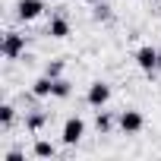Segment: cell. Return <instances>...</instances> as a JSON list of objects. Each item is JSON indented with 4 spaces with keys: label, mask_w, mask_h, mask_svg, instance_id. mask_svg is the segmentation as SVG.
Wrapping results in <instances>:
<instances>
[{
    "label": "cell",
    "mask_w": 161,
    "mask_h": 161,
    "mask_svg": "<svg viewBox=\"0 0 161 161\" xmlns=\"http://www.w3.org/2000/svg\"><path fill=\"white\" fill-rule=\"evenodd\" d=\"M69 95H73V82H69V79H63V76L54 79V95H51V98H60V101H63V98H69Z\"/></svg>",
    "instance_id": "10"
},
{
    "label": "cell",
    "mask_w": 161,
    "mask_h": 161,
    "mask_svg": "<svg viewBox=\"0 0 161 161\" xmlns=\"http://www.w3.org/2000/svg\"><path fill=\"white\" fill-rule=\"evenodd\" d=\"M117 126H120L123 133H130V136H133V133H139V130L145 126V117H142L139 111H123V114L117 117Z\"/></svg>",
    "instance_id": "5"
},
{
    "label": "cell",
    "mask_w": 161,
    "mask_h": 161,
    "mask_svg": "<svg viewBox=\"0 0 161 161\" xmlns=\"http://www.w3.org/2000/svg\"><path fill=\"white\" fill-rule=\"evenodd\" d=\"M82 136H86V120H82V117H69V120L63 123V130H60L63 145H76Z\"/></svg>",
    "instance_id": "1"
},
{
    "label": "cell",
    "mask_w": 161,
    "mask_h": 161,
    "mask_svg": "<svg viewBox=\"0 0 161 161\" xmlns=\"http://www.w3.org/2000/svg\"><path fill=\"white\" fill-rule=\"evenodd\" d=\"M32 155H35V158H54V155H57V148H54L47 139H38V142H35V148H32Z\"/></svg>",
    "instance_id": "11"
},
{
    "label": "cell",
    "mask_w": 161,
    "mask_h": 161,
    "mask_svg": "<svg viewBox=\"0 0 161 161\" xmlns=\"http://www.w3.org/2000/svg\"><path fill=\"white\" fill-rule=\"evenodd\" d=\"M92 16H95L98 22H108V19H111V7H108V3H95V7H92Z\"/></svg>",
    "instance_id": "14"
},
{
    "label": "cell",
    "mask_w": 161,
    "mask_h": 161,
    "mask_svg": "<svg viewBox=\"0 0 161 161\" xmlns=\"http://www.w3.org/2000/svg\"><path fill=\"white\" fill-rule=\"evenodd\" d=\"M136 66L142 69V73H155L158 69V47H139L136 51Z\"/></svg>",
    "instance_id": "4"
},
{
    "label": "cell",
    "mask_w": 161,
    "mask_h": 161,
    "mask_svg": "<svg viewBox=\"0 0 161 161\" xmlns=\"http://www.w3.org/2000/svg\"><path fill=\"white\" fill-rule=\"evenodd\" d=\"M32 95H35V98H51V95H54V79H51V76L35 79V82H32Z\"/></svg>",
    "instance_id": "7"
},
{
    "label": "cell",
    "mask_w": 161,
    "mask_h": 161,
    "mask_svg": "<svg viewBox=\"0 0 161 161\" xmlns=\"http://www.w3.org/2000/svg\"><path fill=\"white\" fill-rule=\"evenodd\" d=\"M44 76H51V79H60V76H63V60H51V63L44 66Z\"/></svg>",
    "instance_id": "15"
},
{
    "label": "cell",
    "mask_w": 161,
    "mask_h": 161,
    "mask_svg": "<svg viewBox=\"0 0 161 161\" xmlns=\"http://www.w3.org/2000/svg\"><path fill=\"white\" fill-rule=\"evenodd\" d=\"M13 120H16V108H13V104H0V126L10 130Z\"/></svg>",
    "instance_id": "12"
},
{
    "label": "cell",
    "mask_w": 161,
    "mask_h": 161,
    "mask_svg": "<svg viewBox=\"0 0 161 161\" xmlns=\"http://www.w3.org/2000/svg\"><path fill=\"white\" fill-rule=\"evenodd\" d=\"M47 35H51V38H66V35H69V22H66L63 16H54V19L47 22Z\"/></svg>",
    "instance_id": "8"
},
{
    "label": "cell",
    "mask_w": 161,
    "mask_h": 161,
    "mask_svg": "<svg viewBox=\"0 0 161 161\" xmlns=\"http://www.w3.org/2000/svg\"><path fill=\"white\" fill-rule=\"evenodd\" d=\"M22 158H25V155H22L19 148H13V152H7V155H3V161H22Z\"/></svg>",
    "instance_id": "16"
},
{
    "label": "cell",
    "mask_w": 161,
    "mask_h": 161,
    "mask_svg": "<svg viewBox=\"0 0 161 161\" xmlns=\"http://www.w3.org/2000/svg\"><path fill=\"white\" fill-rule=\"evenodd\" d=\"M86 101H89L92 108H104V104L111 101V86L101 82V79H98V82H92L89 92H86Z\"/></svg>",
    "instance_id": "3"
},
{
    "label": "cell",
    "mask_w": 161,
    "mask_h": 161,
    "mask_svg": "<svg viewBox=\"0 0 161 161\" xmlns=\"http://www.w3.org/2000/svg\"><path fill=\"white\" fill-rule=\"evenodd\" d=\"M41 10H44V3H41V0H19V3H16V16H19L22 22L38 19V16H41Z\"/></svg>",
    "instance_id": "6"
},
{
    "label": "cell",
    "mask_w": 161,
    "mask_h": 161,
    "mask_svg": "<svg viewBox=\"0 0 161 161\" xmlns=\"http://www.w3.org/2000/svg\"><path fill=\"white\" fill-rule=\"evenodd\" d=\"M0 51H3L7 60H16V57L25 51V35H19V32H7V35H3V44H0Z\"/></svg>",
    "instance_id": "2"
},
{
    "label": "cell",
    "mask_w": 161,
    "mask_h": 161,
    "mask_svg": "<svg viewBox=\"0 0 161 161\" xmlns=\"http://www.w3.org/2000/svg\"><path fill=\"white\" fill-rule=\"evenodd\" d=\"M47 123V114L44 111H32L29 117H25V126H29V133H41V126Z\"/></svg>",
    "instance_id": "9"
},
{
    "label": "cell",
    "mask_w": 161,
    "mask_h": 161,
    "mask_svg": "<svg viewBox=\"0 0 161 161\" xmlns=\"http://www.w3.org/2000/svg\"><path fill=\"white\" fill-rule=\"evenodd\" d=\"M95 126H98V133H111V130H114V117H111L108 111H98V117H95Z\"/></svg>",
    "instance_id": "13"
},
{
    "label": "cell",
    "mask_w": 161,
    "mask_h": 161,
    "mask_svg": "<svg viewBox=\"0 0 161 161\" xmlns=\"http://www.w3.org/2000/svg\"><path fill=\"white\" fill-rule=\"evenodd\" d=\"M158 69H161V47H158Z\"/></svg>",
    "instance_id": "17"
}]
</instances>
